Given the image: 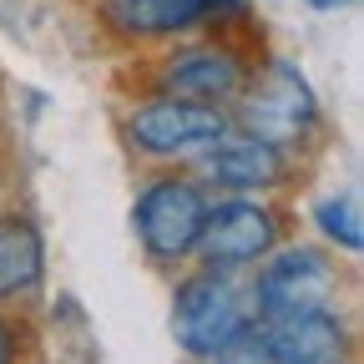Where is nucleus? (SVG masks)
Returning <instances> with one entry per match:
<instances>
[{
	"label": "nucleus",
	"mask_w": 364,
	"mask_h": 364,
	"mask_svg": "<svg viewBox=\"0 0 364 364\" xmlns=\"http://www.w3.org/2000/svg\"><path fill=\"white\" fill-rule=\"evenodd\" d=\"M253 324H258V304L243 268L198 263L172 284V339L188 359L213 364L218 349H228Z\"/></svg>",
	"instance_id": "1"
},
{
	"label": "nucleus",
	"mask_w": 364,
	"mask_h": 364,
	"mask_svg": "<svg viewBox=\"0 0 364 364\" xmlns=\"http://www.w3.org/2000/svg\"><path fill=\"white\" fill-rule=\"evenodd\" d=\"M213 193L188 172V167H157L132 198V233L136 248L152 268H188L193 248L203 238V218H208Z\"/></svg>",
	"instance_id": "2"
},
{
	"label": "nucleus",
	"mask_w": 364,
	"mask_h": 364,
	"mask_svg": "<svg viewBox=\"0 0 364 364\" xmlns=\"http://www.w3.org/2000/svg\"><path fill=\"white\" fill-rule=\"evenodd\" d=\"M228 122L238 132H253L263 142H279V147L299 152L318 132V97H314L309 76L294 61L268 56V61L253 66L248 86L238 91V102L228 107Z\"/></svg>",
	"instance_id": "3"
},
{
	"label": "nucleus",
	"mask_w": 364,
	"mask_h": 364,
	"mask_svg": "<svg viewBox=\"0 0 364 364\" xmlns=\"http://www.w3.org/2000/svg\"><path fill=\"white\" fill-rule=\"evenodd\" d=\"M253 56H243V46H233L218 31L182 36L172 51H162L147 71V91L157 97H182V102H203V107H233L238 91L253 76Z\"/></svg>",
	"instance_id": "4"
},
{
	"label": "nucleus",
	"mask_w": 364,
	"mask_h": 364,
	"mask_svg": "<svg viewBox=\"0 0 364 364\" xmlns=\"http://www.w3.org/2000/svg\"><path fill=\"white\" fill-rule=\"evenodd\" d=\"M233 127L223 107L182 102V97H157L147 91L142 102H132L122 117V136L132 157H142L152 167H188L203 147H213L218 136Z\"/></svg>",
	"instance_id": "5"
},
{
	"label": "nucleus",
	"mask_w": 364,
	"mask_h": 364,
	"mask_svg": "<svg viewBox=\"0 0 364 364\" xmlns=\"http://www.w3.org/2000/svg\"><path fill=\"white\" fill-rule=\"evenodd\" d=\"M248 284H253L258 318H273L299 309H334L344 273H339V258H329L314 243H279L248 268Z\"/></svg>",
	"instance_id": "6"
},
{
	"label": "nucleus",
	"mask_w": 364,
	"mask_h": 364,
	"mask_svg": "<svg viewBox=\"0 0 364 364\" xmlns=\"http://www.w3.org/2000/svg\"><path fill=\"white\" fill-rule=\"evenodd\" d=\"M284 208L273 198H248V193H213L208 218H203V238L193 248V263L208 268H253L268 248L284 243Z\"/></svg>",
	"instance_id": "7"
},
{
	"label": "nucleus",
	"mask_w": 364,
	"mask_h": 364,
	"mask_svg": "<svg viewBox=\"0 0 364 364\" xmlns=\"http://www.w3.org/2000/svg\"><path fill=\"white\" fill-rule=\"evenodd\" d=\"M188 172L203 182L208 193H248V198H273L294 188L299 177V152L279 147V142H263L253 132L228 127L213 147H203Z\"/></svg>",
	"instance_id": "8"
},
{
	"label": "nucleus",
	"mask_w": 364,
	"mask_h": 364,
	"mask_svg": "<svg viewBox=\"0 0 364 364\" xmlns=\"http://www.w3.org/2000/svg\"><path fill=\"white\" fill-rule=\"evenodd\" d=\"M243 0H97V21L122 46H152V41H182L198 31L243 26Z\"/></svg>",
	"instance_id": "9"
},
{
	"label": "nucleus",
	"mask_w": 364,
	"mask_h": 364,
	"mask_svg": "<svg viewBox=\"0 0 364 364\" xmlns=\"http://www.w3.org/2000/svg\"><path fill=\"white\" fill-rule=\"evenodd\" d=\"M258 339L273 364H354V329L339 309H299L258 318Z\"/></svg>",
	"instance_id": "10"
},
{
	"label": "nucleus",
	"mask_w": 364,
	"mask_h": 364,
	"mask_svg": "<svg viewBox=\"0 0 364 364\" xmlns=\"http://www.w3.org/2000/svg\"><path fill=\"white\" fill-rule=\"evenodd\" d=\"M46 279V233L31 213H0V309L26 304Z\"/></svg>",
	"instance_id": "11"
},
{
	"label": "nucleus",
	"mask_w": 364,
	"mask_h": 364,
	"mask_svg": "<svg viewBox=\"0 0 364 364\" xmlns=\"http://www.w3.org/2000/svg\"><path fill=\"white\" fill-rule=\"evenodd\" d=\"M314 223L334 248L344 253H364V223H359V208L349 198H318L314 203Z\"/></svg>",
	"instance_id": "12"
},
{
	"label": "nucleus",
	"mask_w": 364,
	"mask_h": 364,
	"mask_svg": "<svg viewBox=\"0 0 364 364\" xmlns=\"http://www.w3.org/2000/svg\"><path fill=\"white\" fill-rule=\"evenodd\" d=\"M213 364H273V359H268V349H263V339H258V324H253V329H243L228 349H218Z\"/></svg>",
	"instance_id": "13"
},
{
	"label": "nucleus",
	"mask_w": 364,
	"mask_h": 364,
	"mask_svg": "<svg viewBox=\"0 0 364 364\" xmlns=\"http://www.w3.org/2000/svg\"><path fill=\"white\" fill-rule=\"evenodd\" d=\"M21 354H26V329L11 314H0V364H21Z\"/></svg>",
	"instance_id": "14"
},
{
	"label": "nucleus",
	"mask_w": 364,
	"mask_h": 364,
	"mask_svg": "<svg viewBox=\"0 0 364 364\" xmlns=\"http://www.w3.org/2000/svg\"><path fill=\"white\" fill-rule=\"evenodd\" d=\"M314 11H339V6H354V0H309Z\"/></svg>",
	"instance_id": "15"
}]
</instances>
